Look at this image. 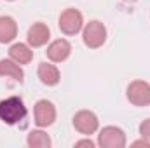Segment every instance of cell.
I'll list each match as a JSON object with an SVG mask.
<instances>
[{
	"mask_svg": "<svg viewBox=\"0 0 150 148\" xmlns=\"http://www.w3.org/2000/svg\"><path fill=\"white\" fill-rule=\"evenodd\" d=\"M26 117V106L19 96H11L0 101V120L7 125H16Z\"/></svg>",
	"mask_w": 150,
	"mask_h": 148,
	"instance_id": "obj_1",
	"label": "cell"
},
{
	"mask_svg": "<svg viewBox=\"0 0 150 148\" xmlns=\"http://www.w3.org/2000/svg\"><path fill=\"white\" fill-rule=\"evenodd\" d=\"M82 40L89 49H100L107 42V28L101 21H89L82 28Z\"/></svg>",
	"mask_w": 150,
	"mask_h": 148,
	"instance_id": "obj_2",
	"label": "cell"
},
{
	"mask_svg": "<svg viewBox=\"0 0 150 148\" xmlns=\"http://www.w3.org/2000/svg\"><path fill=\"white\" fill-rule=\"evenodd\" d=\"M58 26H59V30L65 35H77L84 28V16L77 9H72V7L70 9H65L61 12V16H59Z\"/></svg>",
	"mask_w": 150,
	"mask_h": 148,
	"instance_id": "obj_3",
	"label": "cell"
},
{
	"mask_svg": "<svg viewBox=\"0 0 150 148\" xmlns=\"http://www.w3.org/2000/svg\"><path fill=\"white\" fill-rule=\"evenodd\" d=\"M127 101L134 106H149L150 105V84L145 80H133L126 89Z\"/></svg>",
	"mask_w": 150,
	"mask_h": 148,
	"instance_id": "obj_4",
	"label": "cell"
},
{
	"mask_svg": "<svg viewBox=\"0 0 150 148\" xmlns=\"http://www.w3.org/2000/svg\"><path fill=\"white\" fill-rule=\"evenodd\" d=\"M126 143V132L117 125H107L98 134V145L101 148H124Z\"/></svg>",
	"mask_w": 150,
	"mask_h": 148,
	"instance_id": "obj_5",
	"label": "cell"
},
{
	"mask_svg": "<svg viewBox=\"0 0 150 148\" xmlns=\"http://www.w3.org/2000/svg\"><path fill=\"white\" fill-rule=\"evenodd\" d=\"M74 127L84 136H91L98 131L100 120L94 111L89 110H80L74 115Z\"/></svg>",
	"mask_w": 150,
	"mask_h": 148,
	"instance_id": "obj_6",
	"label": "cell"
},
{
	"mask_svg": "<svg viewBox=\"0 0 150 148\" xmlns=\"http://www.w3.org/2000/svg\"><path fill=\"white\" fill-rule=\"evenodd\" d=\"M33 117L38 127H49L56 120V106L49 99H38L33 108Z\"/></svg>",
	"mask_w": 150,
	"mask_h": 148,
	"instance_id": "obj_7",
	"label": "cell"
},
{
	"mask_svg": "<svg viewBox=\"0 0 150 148\" xmlns=\"http://www.w3.org/2000/svg\"><path fill=\"white\" fill-rule=\"evenodd\" d=\"M49 61L52 63H63L70 58L72 54V44L67 40V38H58V40H52L49 45H47V51H45Z\"/></svg>",
	"mask_w": 150,
	"mask_h": 148,
	"instance_id": "obj_8",
	"label": "cell"
},
{
	"mask_svg": "<svg viewBox=\"0 0 150 148\" xmlns=\"http://www.w3.org/2000/svg\"><path fill=\"white\" fill-rule=\"evenodd\" d=\"M51 38V30L45 23H33L30 28H28V33H26V42L32 49L35 47H42L49 42Z\"/></svg>",
	"mask_w": 150,
	"mask_h": 148,
	"instance_id": "obj_9",
	"label": "cell"
},
{
	"mask_svg": "<svg viewBox=\"0 0 150 148\" xmlns=\"http://www.w3.org/2000/svg\"><path fill=\"white\" fill-rule=\"evenodd\" d=\"M37 75L40 78V82L44 85H56L59 80H61V75H59V70L56 65L52 63H40L38 65V70H37Z\"/></svg>",
	"mask_w": 150,
	"mask_h": 148,
	"instance_id": "obj_10",
	"label": "cell"
},
{
	"mask_svg": "<svg viewBox=\"0 0 150 148\" xmlns=\"http://www.w3.org/2000/svg\"><path fill=\"white\" fill-rule=\"evenodd\" d=\"M0 77H9L19 84H23L25 80V72L21 68L19 63H16L14 59H0Z\"/></svg>",
	"mask_w": 150,
	"mask_h": 148,
	"instance_id": "obj_11",
	"label": "cell"
},
{
	"mask_svg": "<svg viewBox=\"0 0 150 148\" xmlns=\"http://www.w3.org/2000/svg\"><path fill=\"white\" fill-rule=\"evenodd\" d=\"M9 58L14 59L16 63L19 65H28L32 59H33V51L28 44H21V42H16L11 45L9 49Z\"/></svg>",
	"mask_w": 150,
	"mask_h": 148,
	"instance_id": "obj_12",
	"label": "cell"
},
{
	"mask_svg": "<svg viewBox=\"0 0 150 148\" xmlns=\"http://www.w3.org/2000/svg\"><path fill=\"white\" fill-rule=\"evenodd\" d=\"M18 37V23L11 16H0V44H9Z\"/></svg>",
	"mask_w": 150,
	"mask_h": 148,
	"instance_id": "obj_13",
	"label": "cell"
},
{
	"mask_svg": "<svg viewBox=\"0 0 150 148\" xmlns=\"http://www.w3.org/2000/svg\"><path fill=\"white\" fill-rule=\"evenodd\" d=\"M26 145L30 148H49L52 145V141H51V136L44 132L42 129H33L26 136Z\"/></svg>",
	"mask_w": 150,
	"mask_h": 148,
	"instance_id": "obj_14",
	"label": "cell"
},
{
	"mask_svg": "<svg viewBox=\"0 0 150 148\" xmlns=\"http://www.w3.org/2000/svg\"><path fill=\"white\" fill-rule=\"evenodd\" d=\"M140 134H142V138H145V140L150 141V118H145L140 124Z\"/></svg>",
	"mask_w": 150,
	"mask_h": 148,
	"instance_id": "obj_15",
	"label": "cell"
},
{
	"mask_svg": "<svg viewBox=\"0 0 150 148\" xmlns=\"http://www.w3.org/2000/svg\"><path fill=\"white\" fill-rule=\"evenodd\" d=\"M75 147H77V148H80V147L94 148L96 145H94V141H91V140H80V141H77V143H75Z\"/></svg>",
	"mask_w": 150,
	"mask_h": 148,
	"instance_id": "obj_16",
	"label": "cell"
},
{
	"mask_svg": "<svg viewBox=\"0 0 150 148\" xmlns=\"http://www.w3.org/2000/svg\"><path fill=\"white\" fill-rule=\"evenodd\" d=\"M133 147H145V148H150V141H149V140H145V138H142V140L134 141V143H133Z\"/></svg>",
	"mask_w": 150,
	"mask_h": 148,
	"instance_id": "obj_17",
	"label": "cell"
},
{
	"mask_svg": "<svg viewBox=\"0 0 150 148\" xmlns=\"http://www.w3.org/2000/svg\"><path fill=\"white\" fill-rule=\"evenodd\" d=\"M126 2H136V0H126Z\"/></svg>",
	"mask_w": 150,
	"mask_h": 148,
	"instance_id": "obj_18",
	"label": "cell"
},
{
	"mask_svg": "<svg viewBox=\"0 0 150 148\" xmlns=\"http://www.w3.org/2000/svg\"><path fill=\"white\" fill-rule=\"evenodd\" d=\"M7 2H12V0H7Z\"/></svg>",
	"mask_w": 150,
	"mask_h": 148,
	"instance_id": "obj_19",
	"label": "cell"
}]
</instances>
